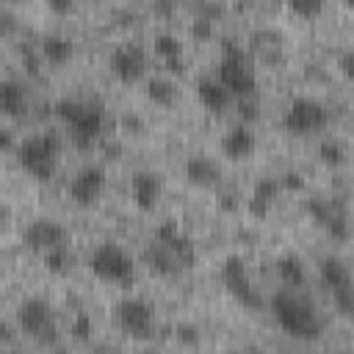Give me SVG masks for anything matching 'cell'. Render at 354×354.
<instances>
[{
    "instance_id": "4dcf8cb0",
    "label": "cell",
    "mask_w": 354,
    "mask_h": 354,
    "mask_svg": "<svg viewBox=\"0 0 354 354\" xmlns=\"http://www.w3.org/2000/svg\"><path fill=\"white\" fill-rule=\"evenodd\" d=\"M19 55H22V61H25V66H28V72H39V61H41V53L39 50H33L28 41H22L19 44Z\"/></svg>"
},
{
    "instance_id": "4fadbf2b",
    "label": "cell",
    "mask_w": 354,
    "mask_h": 354,
    "mask_svg": "<svg viewBox=\"0 0 354 354\" xmlns=\"http://www.w3.org/2000/svg\"><path fill=\"white\" fill-rule=\"evenodd\" d=\"M155 241L158 243H163L171 254H174V260L183 266V268H188L194 260H196V246H194V241L177 227V221H163L158 230H155Z\"/></svg>"
},
{
    "instance_id": "cb8c5ba5",
    "label": "cell",
    "mask_w": 354,
    "mask_h": 354,
    "mask_svg": "<svg viewBox=\"0 0 354 354\" xmlns=\"http://www.w3.org/2000/svg\"><path fill=\"white\" fill-rule=\"evenodd\" d=\"M277 274H279L282 288H290V290H299L307 282V268L296 254H282L277 260Z\"/></svg>"
},
{
    "instance_id": "d4e9b609",
    "label": "cell",
    "mask_w": 354,
    "mask_h": 354,
    "mask_svg": "<svg viewBox=\"0 0 354 354\" xmlns=\"http://www.w3.org/2000/svg\"><path fill=\"white\" fill-rule=\"evenodd\" d=\"M147 97H149L155 105H171L174 97H177V86H174L171 77L155 75V77H149V83H147Z\"/></svg>"
},
{
    "instance_id": "d6986e66",
    "label": "cell",
    "mask_w": 354,
    "mask_h": 354,
    "mask_svg": "<svg viewBox=\"0 0 354 354\" xmlns=\"http://www.w3.org/2000/svg\"><path fill=\"white\" fill-rule=\"evenodd\" d=\"M185 177H188L191 185L210 188V185H216L221 180V169H218V163L210 155H202L199 152V155H191L185 160Z\"/></svg>"
},
{
    "instance_id": "603a6c76",
    "label": "cell",
    "mask_w": 354,
    "mask_h": 354,
    "mask_svg": "<svg viewBox=\"0 0 354 354\" xmlns=\"http://www.w3.org/2000/svg\"><path fill=\"white\" fill-rule=\"evenodd\" d=\"M144 263L149 266V271L152 274H160V277H171V274H177L183 266L174 260V254L163 246V243H158V241H152L147 249H144Z\"/></svg>"
},
{
    "instance_id": "f1b7e54d",
    "label": "cell",
    "mask_w": 354,
    "mask_h": 354,
    "mask_svg": "<svg viewBox=\"0 0 354 354\" xmlns=\"http://www.w3.org/2000/svg\"><path fill=\"white\" fill-rule=\"evenodd\" d=\"M69 332L75 340H88L91 332H94V321L88 318V313H75L72 324H69Z\"/></svg>"
},
{
    "instance_id": "836d02e7",
    "label": "cell",
    "mask_w": 354,
    "mask_h": 354,
    "mask_svg": "<svg viewBox=\"0 0 354 354\" xmlns=\"http://www.w3.org/2000/svg\"><path fill=\"white\" fill-rule=\"evenodd\" d=\"M191 33L199 36V39H207V36L213 33V22H210V17H196V19L191 22Z\"/></svg>"
},
{
    "instance_id": "f35d334b",
    "label": "cell",
    "mask_w": 354,
    "mask_h": 354,
    "mask_svg": "<svg viewBox=\"0 0 354 354\" xmlns=\"http://www.w3.org/2000/svg\"><path fill=\"white\" fill-rule=\"evenodd\" d=\"M11 337H14V329L6 321H0V340H11Z\"/></svg>"
},
{
    "instance_id": "ba28073f",
    "label": "cell",
    "mask_w": 354,
    "mask_h": 354,
    "mask_svg": "<svg viewBox=\"0 0 354 354\" xmlns=\"http://www.w3.org/2000/svg\"><path fill=\"white\" fill-rule=\"evenodd\" d=\"M221 279H224V288H227L246 310H260V307L266 304V296H263L260 288L252 282L243 257L230 254V257L224 260V266H221Z\"/></svg>"
},
{
    "instance_id": "5b68a950",
    "label": "cell",
    "mask_w": 354,
    "mask_h": 354,
    "mask_svg": "<svg viewBox=\"0 0 354 354\" xmlns=\"http://www.w3.org/2000/svg\"><path fill=\"white\" fill-rule=\"evenodd\" d=\"M282 124L293 136H313L321 133L329 124V108L310 94H299L290 100V105L282 113Z\"/></svg>"
},
{
    "instance_id": "7a4b0ae2",
    "label": "cell",
    "mask_w": 354,
    "mask_h": 354,
    "mask_svg": "<svg viewBox=\"0 0 354 354\" xmlns=\"http://www.w3.org/2000/svg\"><path fill=\"white\" fill-rule=\"evenodd\" d=\"M58 119L66 124L69 138L77 149H91L94 141L102 136L105 127V111L94 100H80V97H61L55 102Z\"/></svg>"
},
{
    "instance_id": "ab89813d",
    "label": "cell",
    "mask_w": 354,
    "mask_h": 354,
    "mask_svg": "<svg viewBox=\"0 0 354 354\" xmlns=\"http://www.w3.org/2000/svg\"><path fill=\"white\" fill-rule=\"evenodd\" d=\"M50 6H53L55 11H72V3H69V0H53Z\"/></svg>"
},
{
    "instance_id": "8d00e7d4",
    "label": "cell",
    "mask_w": 354,
    "mask_h": 354,
    "mask_svg": "<svg viewBox=\"0 0 354 354\" xmlns=\"http://www.w3.org/2000/svg\"><path fill=\"white\" fill-rule=\"evenodd\" d=\"M14 149V133L8 127H0V152Z\"/></svg>"
},
{
    "instance_id": "484cf974",
    "label": "cell",
    "mask_w": 354,
    "mask_h": 354,
    "mask_svg": "<svg viewBox=\"0 0 354 354\" xmlns=\"http://www.w3.org/2000/svg\"><path fill=\"white\" fill-rule=\"evenodd\" d=\"M72 263H75V254H72L69 243H61V246L44 252V266H47V271H53V274H66V271L72 268Z\"/></svg>"
},
{
    "instance_id": "3957f363",
    "label": "cell",
    "mask_w": 354,
    "mask_h": 354,
    "mask_svg": "<svg viewBox=\"0 0 354 354\" xmlns=\"http://www.w3.org/2000/svg\"><path fill=\"white\" fill-rule=\"evenodd\" d=\"M213 77L238 100L254 97V91H257V69L235 39H224V55H221Z\"/></svg>"
},
{
    "instance_id": "ac0fdd59",
    "label": "cell",
    "mask_w": 354,
    "mask_h": 354,
    "mask_svg": "<svg viewBox=\"0 0 354 354\" xmlns=\"http://www.w3.org/2000/svg\"><path fill=\"white\" fill-rule=\"evenodd\" d=\"M318 274H321L324 288L332 290V296H335V293L354 290V288H351V271H348V266H346L340 257H335V254H326V257L321 260Z\"/></svg>"
},
{
    "instance_id": "5bb4252c",
    "label": "cell",
    "mask_w": 354,
    "mask_h": 354,
    "mask_svg": "<svg viewBox=\"0 0 354 354\" xmlns=\"http://www.w3.org/2000/svg\"><path fill=\"white\" fill-rule=\"evenodd\" d=\"M307 213L332 232V238L343 241L348 238V221H346V213L337 202H329V199H310L307 202Z\"/></svg>"
},
{
    "instance_id": "9a60e30c",
    "label": "cell",
    "mask_w": 354,
    "mask_h": 354,
    "mask_svg": "<svg viewBox=\"0 0 354 354\" xmlns=\"http://www.w3.org/2000/svg\"><path fill=\"white\" fill-rule=\"evenodd\" d=\"M254 147H257V136H254L252 124H243V122L232 124L224 133V138H221V152L230 160H246V158H252Z\"/></svg>"
},
{
    "instance_id": "30bf717a",
    "label": "cell",
    "mask_w": 354,
    "mask_h": 354,
    "mask_svg": "<svg viewBox=\"0 0 354 354\" xmlns=\"http://www.w3.org/2000/svg\"><path fill=\"white\" fill-rule=\"evenodd\" d=\"M105 183H108V174H105V166L100 163H86L75 171V177L69 180V196L77 207H88L94 205L102 191H105Z\"/></svg>"
},
{
    "instance_id": "d6a6232c",
    "label": "cell",
    "mask_w": 354,
    "mask_h": 354,
    "mask_svg": "<svg viewBox=\"0 0 354 354\" xmlns=\"http://www.w3.org/2000/svg\"><path fill=\"white\" fill-rule=\"evenodd\" d=\"M238 113H241V122H243V124H249L252 119H257V105H254V100H252V97L238 100Z\"/></svg>"
},
{
    "instance_id": "2e32d148",
    "label": "cell",
    "mask_w": 354,
    "mask_h": 354,
    "mask_svg": "<svg viewBox=\"0 0 354 354\" xmlns=\"http://www.w3.org/2000/svg\"><path fill=\"white\" fill-rule=\"evenodd\" d=\"M133 202L141 207V210H152L163 194V177L155 171V169H141L133 174Z\"/></svg>"
},
{
    "instance_id": "83f0119b",
    "label": "cell",
    "mask_w": 354,
    "mask_h": 354,
    "mask_svg": "<svg viewBox=\"0 0 354 354\" xmlns=\"http://www.w3.org/2000/svg\"><path fill=\"white\" fill-rule=\"evenodd\" d=\"M318 155H321L324 163H332V166L346 160V149H343V144L337 138H324L321 147H318Z\"/></svg>"
},
{
    "instance_id": "ffe728a7",
    "label": "cell",
    "mask_w": 354,
    "mask_h": 354,
    "mask_svg": "<svg viewBox=\"0 0 354 354\" xmlns=\"http://www.w3.org/2000/svg\"><path fill=\"white\" fill-rule=\"evenodd\" d=\"M279 191H282V188H279V180H277V177H260V180L254 183V188H252V196H249V202H246V210H249L252 216L263 218V216L274 207Z\"/></svg>"
},
{
    "instance_id": "52a82bcc",
    "label": "cell",
    "mask_w": 354,
    "mask_h": 354,
    "mask_svg": "<svg viewBox=\"0 0 354 354\" xmlns=\"http://www.w3.org/2000/svg\"><path fill=\"white\" fill-rule=\"evenodd\" d=\"M88 268L94 271V277L105 279V282H130L136 277V263L133 257L113 241H102L100 246H94L91 257H88Z\"/></svg>"
},
{
    "instance_id": "ee69618b",
    "label": "cell",
    "mask_w": 354,
    "mask_h": 354,
    "mask_svg": "<svg viewBox=\"0 0 354 354\" xmlns=\"http://www.w3.org/2000/svg\"><path fill=\"white\" fill-rule=\"evenodd\" d=\"M230 354H243V351H230Z\"/></svg>"
},
{
    "instance_id": "e575fe53",
    "label": "cell",
    "mask_w": 354,
    "mask_h": 354,
    "mask_svg": "<svg viewBox=\"0 0 354 354\" xmlns=\"http://www.w3.org/2000/svg\"><path fill=\"white\" fill-rule=\"evenodd\" d=\"M340 69H343L346 77L354 75V50H343V53H340Z\"/></svg>"
},
{
    "instance_id": "e0dca14e",
    "label": "cell",
    "mask_w": 354,
    "mask_h": 354,
    "mask_svg": "<svg viewBox=\"0 0 354 354\" xmlns=\"http://www.w3.org/2000/svg\"><path fill=\"white\" fill-rule=\"evenodd\" d=\"M194 88H196L199 102H202L207 111H213V113H224V111H230V105H232V100H235V97H232V94H230L213 75L196 77Z\"/></svg>"
},
{
    "instance_id": "74e56055",
    "label": "cell",
    "mask_w": 354,
    "mask_h": 354,
    "mask_svg": "<svg viewBox=\"0 0 354 354\" xmlns=\"http://www.w3.org/2000/svg\"><path fill=\"white\" fill-rule=\"evenodd\" d=\"M17 28V19H14V14H0V30H14Z\"/></svg>"
},
{
    "instance_id": "b9f144b4",
    "label": "cell",
    "mask_w": 354,
    "mask_h": 354,
    "mask_svg": "<svg viewBox=\"0 0 354 354\" xmlns=\"http://www.w3.org/2000/svg\"><path fill=\"white\" fill-rule=\"evenodd\" d=\"M8 213H11V210H8V205H3V202H0V224L8 218Z\"/></svg>"
},
{
    "instance_id": "7c38bea8",
    "label": "cell",
    "mask_w": 354,
    "mask_h": 354,
    "mask_svg": "<svg viewBox=\"0 0 354 354\" xmlns=\"http://www.w3.org/2000/svg\"><path fill=\"white\" fill-rule=\"evenodd\" d=\"M111 72L124 83H136L147 72V50L138 41L116 44L111 53Z\"/></svg>"
},
{
    "instance_id": "9c48e42d",
    "label": "cell",
    "mask_w": 354,
    "mask_h": 354,
    "mask_svg": "<svg viewBox=\"0 0 354 354\" xmlns=\"http://www.w3.org/2000/svg\"><path fill=\"white\" fill-rule=\"evenodd\" d=\"M116 324L122 326V332H127L130 337H149L155 329V313L152 304L141 296H124L116 304Z\"/></svg>"
},
{
    "instance_id": "8fae6325",
    "label": "cell",
    "mask_w": 354,
    "mask_h": 354,
    "mask_svg": "<svg viewBox=\"0 0 354 354\" xmlns=\"http://www.w3.org/2000/svg\"><path fill=\"white\" fill-rule=\"evenodd\" d=\"M22 241L28 243V249L44 254V252H50V249H55L61 243H69V232H66V227L61 221H55L50 216H39L25 227Z\"/></svg>"
},
{
    "instance_id": "1f68e13d",
    "label": "cell",
    "mask_w": 354,
    "mask_h": 354,
    "mask_svg": "<svg viewBox=\"0 0 354 354\" xmlns=\"http://www.w3.org/2000/svg\"><path fill=\"white\" fill-rule=\"evenodd\" d=\"M279 180V188H288V191H301L304 188V180H301V174L299 171H285L282 177H277Z\"/></svg>"
},
{
    "instance_id": "60d3db41",
    "label": "cell",
    "mask_w": 354,
    "mask_h": 354,
    "mask_svg": "<svg viewBox=\"0 0 354 354\" xmlns=\"http://www.w3.org/2000/svg\"><path fill=\"white\" fill-rule=\"evenodd\" d=\"M166 66H169V72H183V58H169Z\"/></svg>"
},
{
    "instance_id": "7402d4cb",
    "label": "cell",
    "mask_w": 354,
    "mask_h": 354,
    "mask_svg": "<svg viewBox=\"0 0 354 354\" xmlns=\"http://www.w3.org/2000/svg\"><path fill=\"white\" fill-rule=\"evenodd\" d=\"M39 53L41 58H47L50 64H64L72 58L75 53V41L66 33H44L39 41Z\"/></svg>"
},
{
    "instance_id": "44dd1931",
    "label": "cell",
    "mask_w": 354,
    "mask_h": 354,
    "mask_svg": "<svg viewBox=\"0 0 354 354\" xmlns=\"http://www.w3.org/2000/svg\"><path fill=\"white\" fill-rule=\"evenodd\" d=\"M28 108V86L17 77L0 80V111L6 116H22Z\"/></svg>"
},
{
    "instance_id": "7bdbcfd3",
    "label": "cell",
    "mask_w": 354,
    "mask_h": 354,
    "mask_svg": "<svg viewBox=\"0 0 354 354\" xmlns=\"http://www.w3.org/2000/svg\"><path fill=\"white\" fill-rule=\"evenodd\" d=\"M3 354H19V351H3Z\"/></svg>"
},
{
    "instance_id": "d590c367",
    "label": "cell",
    "mask_w": 354,
    "mask_h": 354,
    "mask_svg": "<svg viewBox=\"0 0 354 354\" xmlns=\"http://www.w3.org/2000/svg\"><path fill=\"white\" fill-rule=\"evenodd\" d=\"M177 337L185 340V343H196V340H199V332H196L191 324H180V326H177Z\"/></svg>"
},
{
    "instance_id": "8992f818",
    "label": "cell",
    "mask_w": 354,
    "mask_h": 354,
    "mask_svg": "<svg viewBox=\"0 0 354 354\" xmlns=\"http://www.w3.org/2000/svg\"><path fill=\"white\" fill-rule=\"evenodd\" d=\"M17 324H19V329L28 337H33L39 343H55L58 340L55 310L41 296H28L25 301H19V307H17Z\"/></svg>"
},
{
    "instance_id": "277c9868",
    "label": "cell",
    "mask_w": 354,
    "mask_h": 354,
    "mask_svg": "<svg viewBox=\"0 0 354 354\" xmlns=\"http://www.w3.org/2000/svg\"><path fill=\"white\" fill-rule=\"evenodd\" d=\"M58 160H61V138L53 130L28 136L22 138V144H17V163L33 180H50L58 169Z\"/></svg>"
},
{
    "instance_id": "4316f807",
    "label": "cell",
    "mask_w": 354,
    "mask_h": 354,
    "mask_svg": "<svg viewBox=\"0 0 354 354\" xmlns=\"http://www.w3.org/2000/svg\"><path fill=\"white\" fill-rule=\"evenodd\" d=\"M155 53L158 55H163V61H169V58H183V41H180V36L177 33H171V30H160V33H155Z\"/></svg>"
},
{
    "instance_id": "6da1fadb",
    "label": "cell",
    "mask_w": 354,
    "mask_h": 354,
    "mask_svg": "<svg viewBox=\"0 0 354 354\" xmlns=\"http://www.w3.org/2000/svg\"><path fill=\"white\" fill-rule=\"evenodd\" d=\"M268 307H271L277 324L296 340H315L324 332V318H321L318 307L299 290L279 288L268 299Z\"/></svg>"
},
{
    "instance_id": "f546056e",
    "label": "cell",
    "mask_w": 354,
    "mask_h": 354,
    "mask_svg": "<svg viewBox=\"0 0 354 354\" xmlns=\"http://www.w3.org/2000/svg\"><path fill=\"white\" fill-rule=\"evenodd\" d=\"M290 8H293L296 14H301V17H315V14L324 11V3H321V0H293Z\"/></svg>"
}]
</instances>
